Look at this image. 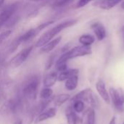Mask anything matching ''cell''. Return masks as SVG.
<instances>
[{
  "label": "cell",
  "instance_id": "32",
  "mask_svg": "<svg viewBox=\"0 0 124 124\" xmlns=\"http://www.w3.org/2000/svg\"><path fill=\"white\" fill-rule=\"evenodd\" d=\"M31 1H41V0H31Z\"/></svg>",
  "mask_w": 124,
  "mask_h": 124
},
{
  "label": "cell",
  "instance_id": "2",
  "mask_svg": "<svg viewBox=\"0 0 124 124\" xmlns=\"http://www.w3.org/2000/svg\"><path fill=\"white\" fill-rule=\"evenodd\" d=\"M92 50L91 46H84V45L75 46V47L72 48L71 49L68 50L65 53H63L59 57L57 61H58V62L67 63L69 60L89 55V54H92Z\"/></svg>",
  "mask_w": 124,
  "mask_h": 124
},
{
  "label": "cell",
  "instance_id": "7",
  "mask_svg": "<svg viewBox=\"0 0 124 124\" xmlns=\"http://www.w3.org/2000/svg\"><path fill=\"white\" fill-rule=\"evenodd\" d=\"M33 49V46H31L29 47L25 48L24 49L21 50L19 53H17L15 57L12 58L9 62V65L12 68H17L21 65L28 58L29 54H31Z\"/></svg>",
  "mask_w": 124,
  "mask_h": 124
},
{
  "label": "cell",
  "instance_id": "18",
  "mask_svg": "<svg viewBox=\"0 0 124 124\" xmlns=\"http://www.w3.org/2000/svg\"><path fill=\"white\" fill-rule=\"evenodd\" d=\"M70 98V94H60L59 95H57L54 98V103L56 107H60L64 103H65L67 101H68Z\"/></svg>",
  "mask_w": 124,
  "mask_h": 124
},
{
  "label": "cell",
  "instance_id": "23",
  "mask_svg": "<svg viewBox=\"0 0 124 124\" xmlns=\"http://www.w3.org/2000/svg\"><path fill=\"white\" fill-rule=\"evenodd\" d=\"M71 1H73V0H56L53 3V7H65V6H67L68 4H69Z\"/></svg>",
  "mask_w": 124,
  "mask_h": 124
},
{
  "label": "cell",
  "instance_id": "24",
  "mask_svg": "<svg viewBox=\"0 0 124 124\" xmlns=\"http://www.w3.org/2000/svg\"><path fill=\"white\" fill-rule=\"evenodd\" d=\"M11 33H12V31L9 30L4 31L1 33H0V46L8 39V37L11 35Z\"/></svg>",
  "mask_w": 124,
  "mask_h": 124
},
{
  "label": "cell",
  "instance_id": "16",
  "mask_svg": "<svg viewBox=\"0 0 124 124\" xmlns=\"http://www.w3.org/2000/svg\"><path fill=\"white\" fill-rule=\"evenodd\" d=\"M78 41L81 45L91 46L95 41V37L91 34H83L79 37Z\"/></svg>",
  "mask_w": 124,
  "mask_h": 124
},
{
  "label": "cell",
  "instance_id": "6",
  "mask_svg": "<svg viewBox=\"0 0 124 124\" xmlns=\"http://www.w3.org/2000/svg\"><path fill=\"white\" fill-rule=\"evenodd\" d=\"M20 108V101L17 99H10L4 102L0 107V115L3 117H9L15 114Z\"/></svg>",
  "mask_w": 124,
  "mask_h": 124
},
{
  "label": "cell",
  "instance_id": "13",
  "mask_svg": "<svg viewBox=\"0 0 124 124\" xmlns=\"http://www.w3.org/2000/svg\"><path fill=\"white\" fill-rule=\"evenodd\" d=\"M79 73V70L77 68H71V69H66L64 71L60 72V73L58 75L57 81H64L67 79L70 78V77L78 75Z\"/></svg>",
  "mask_w": 124,
  "mask_h": 124
},
{
  "label": "cell",
  "instance_id": "20",
  "mask_svg": "<svg viewBox=\"0 0 124 124\" xmlns=\"http://www.w3.org/2000/svg\"><path fill=\"white\" fill-rule=\"evenodd\" d=\"M73 102V106H72V109L76 113H81L84 109H85V104L84 102H83L82 100H74L72 101Z\"/></svg>",
  "mask_w": 124,
  "mask_h": 124
},
{
  "label": "cell",
  "instance_id": "29",
  "mask_svg": "<svg viewBox=\"0 0 124 124\" xmlns=\"http://www.w3.org/2000/svg\"><path fill=\"white\" fill-rule=\"evenodd\" d=\"M13 124H23V121L21 120H17V121H16Z\"/></svg>",
  "mask_w": 124,
  "mask_h": 124
},
{
  "label": "cell",
  "instance_id": "33",
  "mask_svg": "<svg viewBox=\"0 0 124 124\" xmlns=\"http://www.w3.org/2000/svg\"><path fill=\"white\" fill-rule=\"evenodd\" d=\"M1 54H0V62H1Z\"/></svg>",
  "mask_w": 124,
  "mask_h": 124
},
{
  "label": "cell",
  "instance_id": "10",
  "mask_svg": "<svg viewBox=\"0 0 124 124\" xmlns=\"http://www.w3.org/2000/svg\"><path fill=\"white\" fill-rule=\"evenodd\" d=\"M91 28L93 31V32L98 41H100L105 39V37L107 36L106 29L102 23L96 22V23H92L91 25Z\"/></svg>",
  "mask_w": 124,
  "mask_h": 124
},
{
  "label": "cell",
  "instance_id": "25",
  "mask_svg": "<svg viewBox=\"0 0 124 124\" xmlns=\"http://www.w3.org/2000/svg\"><path fill=\"white\" fill-rule=\"evenodd\" d=\"M92 1H94V0H78L76 4V8L84 7Z\"/></svg>",
  "mask_w": 124,
  "mask_h": 124
},
{
  "label": "cell",
  "instance_id": "35",
  "mask_svg": "<svg viewBox=\"0 0 124 124\" xmlns=\"http://www.w3.org/2000/svg\"></svg>",
  "mask_w": 124,
  "mask_h": 124
},
{
  "label": "cell",
  "instance_id": "14",
  "mask_svg": "<svg viewBox=\"0 0 124 124\" xmlns=\"http://www.w3.org/2000/svg\"><path fill=\"white\" fill-rule=\"evenodd\" d=\"M57 78H58V74L55 71L48 73L44 78V81H43L44 86L49 87V88L53 86L55 84V83L57 82Z\"/></svg>",
  "mask_w": 124,
  "mask_h": 124
},
{
  "label": "cell",
  "instance_id": "12",
  "mask_svg": "<svg viewBox=\"0 0 124 124\" xmlns=\"http://www.w3.org/2000/svg\"><path fill=\"white\" fill-rule=\"evenodd\" d=\"M62 40V37L61 36H58L54 39H52L51 41H49V42H47L46 44H44L43 46H41V52L43 53H47L51 51H52L61 41Z\"/></svg>",
  "mask_w": 124,
  "mask_h": 124
},
{
  "label": "cell",
  "instance_id": "22",
  "mask_svg": "<svg viewBox=\"0 0 124 124\" xmlns=\"http://www.w3.org/2000/svg\"><path fill=\"white\" fill-rule=\"evenodd\" d=\"M96 113L94 108L89 109L86 115V124H95Z\"/></svg>",
  "mask_w": 124,
  "mask_h": 124
},
{
  "label": "cell",
  "instance_id": "8",
  "mask_svg": "<svg viewBox=\"0 0 124 124\" xmlns=\"http://www.w3.org/2000/svg\"><path fill=\"white\" fill-rule=\"evenodd\" d=\"M17 7L16 3L12 4L6 7L4 9L0 12V28L9 20V19L12 17L13 13L15 12Z\"/></svg>",
  "mask_w": 124,
  "mask_h": 124
},
{
  "label": "cell",
  "instance_id": "28",
  "mask_svg": "<svg viewBox=\"0 0 124 124\" xmlns=\"http://www.w3.org/2000/svg\"><path fill=\"white\" fill-rule=\"evenodd\" d=\"M121 36H122L123 41H124V25L121 27Z\"/></svg>",
  "mask_w": 124,
  "mask_h": 124
},
{
  "label": "cell",
  "instance_id": "31",
  "mask_svg": "<svg viewBox=\"0 0 124 124\" xmlns=\"http://www.w3.org/2000/svg\"><path fill=\"white\" fill-rule=\"evenodd\" d=\"M4 0H0V7L2 6V4H4Z\"/></svg>",
  "mask_w": 124,
  "mask_h": 124
},
{
  "label": "cell",
  "instance_id": "17",
  "mask_svg": "<svg viewBox=\"0 0 124 124\" xmlns=\"http://www.w3.org/2000/svg\"><path fill=\"white\" fill-rule=\"evenodd\" d=\"M122 0H102L100 4V7L105 10H109L115 7Z\"/></svg>",
  "mask_w": 124,
  "mask_h": 124
},
{
  "label": "cell",
  "instance_id": "19",
  "mask_svg": "<svg viewBox=\"0 0 124 124\" xmlns=\"http://www.w3.org/2000/svg\"><path fill=\"white\" fill-rule=\"evenodd\" d=\"M65 116L68 124H77L78 123V116L73 109H68L65 113Z\"/></svg>",
  "mask_w": 124,
  "mask_h": 124
},
{
  "label": "cell",
  "instance_id": "9",
  "mask_svg": "<svg viewBox=\"0 0 124 124\" xmlns=\"http://www.w3.org/2000/svg\"><path fill=\"white\" fill-rule=\"evenodd\" d=\"M96 89L99 95L101 97V98L104 100V102L107 104L110 103V94L109 92H108L106 89V85L104 81L102 80H99L96 83Z\"/></svg>",
  "mask_w": 124,
  "mask_h": 124
},
{
  "label": "cell",
  "instance_id": "5",
  "mask_svg": "<svg viewBox=\"0 0 124 124\" xmlns=\"http://www.w3.org/2000/svg\"><path fill=\"white\" fill-rule=\"evenodd\" d=\"M110 101L113 102L114 108L120 113L124 111V92L121 88L116 89L110 87L109 89Z\"/></svg>",
  "mask_w": 124,
  "mask_h": 124
},
{
  "label": "cell",
  "instance_id": "4",
  "mask_svg": "<svg viewBox=\"0 0 124 124\" xmlns=\"http://www.w3.org/2000/svg\"><path fill=\"white\" fill-rule=\"evenodd\" d=\"M82 100L83 102H85L90 105L92 108H99L100 107V100L98 97V96L94 92V91L92 89H85L77 93L76 95L73 97L71 99V101L74 100Z\"/></svg>",
  "mask_w": 124,
  "mask_h": 124
},
{
  "label": "cell",
  "instance_id": "30",
  "mask_svg": "<svg viewBox=\"0 0 124 124\" xmlns=\"http://www.w3.org/2000/svg\"><path fill=\"white\" fill-rule=\"evenodd\" d=\"M121 7L123 9H124V0L122 1V3H121Z\"/></svg>",
  "mask_w": 124,
  "mask_h": 124
},
{
  "label": "cell",
  "instance_id": "34",
  "mask_svg": "<svg viewBox=\"0 0 124 124\" xmlns=\"http://www.w3.org/2000/svg\"><path fill=\"white\" fill-rule=\"evenodd\" d=\"M0 90H1V86H0Z\"/></svg>",
  "mask_w": 124,
  "mask_h": 124
},
{
  "label": "cell",
  "instance_id": "21",
  "mask_svg": "<svg viewBox=\"0 0 124 124\" xmlns=\"http://www.w3.org/2000/svg\"><path fill=\"white\" fill-rule=\"evenodd\" d=\"M53 95V91L51 88L44 87L40 92V97L41 100H49L52 99Z\"/></svg>",
  "mask_w": 124,
  "mask_h": 124
},
{
  "label": "cell",
  "instance_id": "11",
  "mask_svg": "<svg viewBox=\"0 0 124 124\" xmlns=\"http://www.w3.org/2000/svg\"><path fill=\"white\" fill-rule=\"evenodd\" d=\"M57 114V109L55 108H50L49 109H46L42 113L39 114L34 119V124H38L46 120L54 118Z\"/></svg>",
  "mask_w": 124,
  "mask_h": 124
},
{
  "label": "cell",
  "instance_id": "3",
  "mask_svg": "<svg viewBox=\"0 0 124 124\" xmlns=\"http://www.w3.org/2000/svg\"><path fill=\"white\" fill-rule=\"evenodd\" d=\"M39 79L36 76L31 77L25 84L23 89V95L25 100L28 102H33L36 100Z\"/></svg>",
  "mask_w": 124,
  "mask_h": 124
},
{
  "label": "cell",
  "instance_id": "26",
  "mask_svg": "<svg viewBox=\"0 0 124 124\" xmlns=\"http://www.w3.org/2000/svg\"><path fill=\"white\" fill-rule=\"evenodd\" d=\"M5 98H6V95L4 94H0V103H1L2 102H4Z\"/></svg>",
  "mask_w": 124,
  "mask_h": 124
},
{
  "label": "cell",
  "instance_id": "15",
  "mask_svg": "<svg viewBox=\"0 0 124 124\" xmlns=\"http://www.w3.org/2000/svg\"><path fill=\"white\" fill-rule=\"evenodd\" d=\"M78 84V75H76L65 81V87L68 91H73L77 88Z\"/></svg>",
  "mask_w": 124,
  "mask_h": 124
},
{
  "label": "cell",
  "instance_id": "1",
  "mask_svg": "<svg viewBox=\"0 0 124 124\" xmlns=\"http://www.w3.org/2000/svg\"><path fill=\"white\" fill-rule=\"evenodd\" d=\"M76 23H77V20H66L65 22H62V23L58 24L57 25L52 28V29L45 32L36 42V47L43 46L47 42L51 41L56 35L60 33L62 31H63L64 29H65L67 28L74 25L75 24H76Z\"/></svg>",
  "mask_w": 124,
  "mask_h": 124
},
{
  "label": "cell",
  "instance_id": "27",
  "mask_svg": "<svg viewBox=\"0 0 124 124\" xmlns=\"http://www.w3.org/2000/svg\"><path fill=\"white\" fill-rule=\"evenodd\" d=\"M109 124H116V116L112 117V118H111Z\"/></svg>",
  "mask_w": 124,
  "mask_h": 124
}]
</instances>
